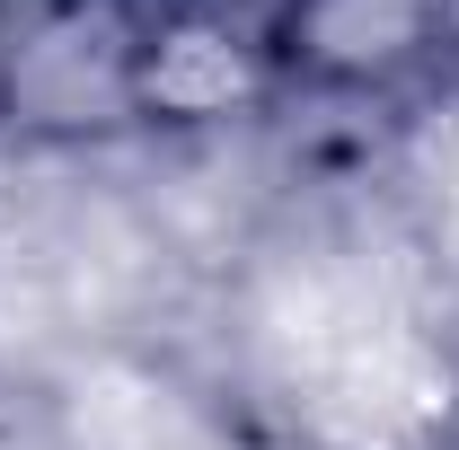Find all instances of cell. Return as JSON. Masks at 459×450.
<instances>
[{
  "label": "cell",
  "instance_id": "cell-1",
  "mask_svg": "<svg viewBox=\"0 0 459 450\" xmlns=\"http://www.w3.org/2000/svg\"><path fill=\"white\" fill-rule=\"evenodd\" d=\"M151 0H62L9 27L0 62V142L18 151H98L142 133L133 54Z\"/></svg>",
  "mask_w": 459,
  "mask_h": 450
},
{
  "label": "cell",
  "instance_id": "cell-4",
  "mask_svg": "<svg viewBox=\"0 0 459 450\" xmlns=\"http://www.w3.org/2000/svg\"><path fill=\"white\" fill-rule=\"evenodd\" d=\"M398 186H406V203H415V221H424V238L459 265V98H442V107H424L406 124Z\"/></svg>",
  "mask_w": 459,
  "mask_h": 450
},
{
  "label": "cell",
  "instance_id": "cell-2",
  "mask_svg": "<svg viewBox=\"0 0 459 450\" xmlns=\"http://www.w3.org/2000/svg\"><path fill=\"white\" fill-rule=\"evenodd\" d=\"M283 98V71L256 9L230 0H151L142 54H133V107L142 133H230Z\"/></svg>",
  "mask_w": 459,
  "mask_h": 450
},
{
  "label": "cell",
  "instance_id": "cell-3",
  "mask_svg": "<svg viewBox=\"0 0 459 450\" xmlns=\"http://www.w3.org/2000/svg\"><path fill=\"white\" fill-rule=\"evenodd\" d=\"M459 0H274L265 45L283 89L309 98H398L451 54Z\"/></svg>",
  "mask_w": 459,
  "mask_h": 450
},
{
  "label": "cell",
  "instance_id": "cell-5",
  "mask_svg": "<svg viewBox=\"0 0 459 450\" xmlns=\"http://www.w3.org/2000/svg\"><path fill=\"white\" fill-rule=\"evenodd\" d=\"M9 18H36V9H62V0H0Z\"/></svg>",
  "mask_w": 459,
  "mask_h": 450
},
{
  "label": "cell",
  "instance_id": "cell-6",
  "mask_svg": "<svg viewBox=\"0 0 459 450\" xmlns=\"http://www.w3.org/2000/svg\"><path fill=\"white\" fill-rule=\"evenodd\" d=\"M9 27H18V18H9V9H0V62H9Z\"/></svg>",
  "mask_w": 459,
  "mask_h": 450
}]
</instances>
